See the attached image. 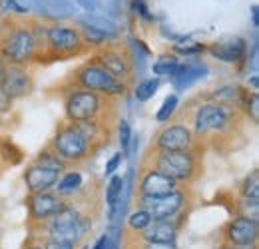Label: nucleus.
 I'll return each mask as SVG.
<instances>
[{"mask_svg":"<svg viewBox=\"0 0 259 249\" xmlns=\"http://www.w3.org/2000/svg\"><path fill=\"white\" fill-rule=\"evenodd\" d=\"M171 120L188 126L205 148H218V144L235 140L247 122L241 108L205 102L199 98L188 102V106H184L182 110L178 108Z\"/></svg>","mask_w":259,"mask_h":249,"instance_id":"f257e3e1","label":"nucleus"},{"mask_svg":"<svg viewBox=\"0 0 259 249\" xmlns=\"http://www.w3.org/2000/svg\"><path fill=\"white\" fill-rule=\"evenodd\" d=\"M42 48L34 20L22 16H8L0 22V58L6 66H32L40 64Z\"/></svg>","mask_w":259,"mask_h":249,"instance_id":"f03ea898","label":"nucleus"},{"mask_svg":"<svg viewBox=\"0 0 259 249\" xmlns=\"http://www.w3.org/2000/svg\"><path fill=\"white\" fill-rule=\"evenodd\" d=\"M64 96V120L118 124L120 98H110L88 90H60Z\"/></svg>","mask_w":259,"mask_h":249,"instance_id":"7ed1b4c3","label":"nucleus"},{"mask_svg":"<svg viewBox=\"0 0 259 249\" xmlns=\"http://www.w3.org/2000/svg\"><path fill=\"white\" fill-rule=\"evenodd\" d=\"M140 165H148L167 176L180 186H194L203 176V154L199 152H163L148 146Z\"/></svg>","mask_w":259,"mask_h":249,"instance_id":"20e7f679","label":"nucleus"},{"mask_svg":"<svg viewBox=\"0 0 259 249\" xmlns=\"http://www.w3.org/2000/svg\"><path fill=\"white\" fill-rule=\"evenodd\" d=\"M92 227H94V219L82 216L80 212H76L72 205L66 203L64 210L50 219L28 225V233L34 237H54L80 245L92 233Z\"/></svg>","mask_w":259,"mask_h":249,"instance_id":"39448f33","label":"nucleus"},{"mask_svg":"<svg viewBox=\"0 0 259 249\" xmlns=\"http://www.w3.org/2000/svg\"><path fill=\"white\" fill-rule=\"evenodd\" d=\"M60 90H88L110 98H122L132 88L116 80L106 68H102L94 58H90L68 74V78L60 84Z\"/></svg>","mask_w":259,"mask_h":249,"instance_id":"423d86ee","label":"nucleus"},{"mask_svg":"<svg viewBox=\"0 0 259 249\" xmlns=\"http://www.w3.org/2000/svg\"><path fill=\"white\" fill-rule=\"evenodd\" d=\"M46 148L58 159H62L68 168L82 165L98 154V150L88 142V138L82 134L78 124L70 122V120L58 122L56 132H54V136Z\"/></svg>","mask_w":259,"mask_h":249,"instance_id":"0eeeda50","label":"nucleus"},{"mask_svg":"<svg viewBox=\"0 0 259 249\" xmlns=\"http://www.w3.org/2000/svg\"><path fill=\"white\" fill-rule=\"evenodd\" d=\"M86 52H88V48H86L76 24H64V22H46L44 24L42 62L68 60V58L82 56Z\"/></svg>","mask_w":259,"mask_h":249,"instance_id":"6e6552de","label":"nucleus"},{"mask_svg":"<svg viewBox=\"0 0 259 249\" xmlns=\"http://www.w3.org/2000/svg\"><path fill=\"white\" fill-rule=\"evenodd\" d=\"M66 170H70L62 159L54 156L48 148H44L38 156L30 159L26 165L22 180L28 187V193H40V191H50L58 184Z\"/></svg>","mask_w":259,"mask_h":249,"instance_id":"1a4fd4ad","label":"nucleus"},{"mask_svg":"<svg viewBox=\"0 0 259 249\" xmlns=\"http://www.w3.org/2000/svg\"><path fill=\"white\" fill-rule=\"evenodd\" d=\"M192 187L180 186L176 191L160 195V197H150V195H136L134 203L136 208L148 212L152 219H180L188 218V208L192 203Z\"/></svg>","mask_w":259,"mask_h":249,"instance_id":"9d476101","label":"nucleus"},{"mask_svg":"<svg viewBox=\"0 0 259 249\" xmlns=\"http://www.w3.org/2000/svg\"><path fill=\"white\" fill-rule=\"evenodd\" d=\"M102 68H106L116 80L134 90L136 82V60L130 46L122 40H108L92 56Z\"/></svg>","mask_w":259,"mask_h":249,"instance_id":"9b49d317","label":"nucleus"},{"mask_svg":"<svg viewBox=\"0 0 259 249\" xmlns=\"http://www.w3.org/2000/svg\"><path fill=\"white\" fill-rule=\"evenodd\" d=\"M152 148L156 150H163V152H199V154H205V146L195 138V134L182 122H174L169 120V124H163L152 144Z\"/></svg>","mask_w":259,"mask_h":249,"instance_id":"f8f14e48","label":"nucleus"},{"mask_svg":"<svg viewBox=\"0 0 259 249\" xmlns=\"http://www.w3.org/2000/svg\"><path fill=\"white\" fill-rule=\"evenodd\" d=\"M26 210H28V225L34 223H42L52 216H56L58 212H62L66 201L54 191H40V193H28L26 197Z\"/></svg>","mask_w":259,"mask_h":249,"instance_id":"ddd939ff","label":"nucleus"},{"mask_svg":"<svg viewBox=\"0 0 259 249\" xmlns=\"http://www.w3.org/2000/svg\"><path fill=\"white\" fill-rule=\"evenodd\" d=\"M180 184L169 180L167 176L160 174L154 168L148 165H138V182H136V195H150V197H160L176 191Z\"/></svg>","mask_w":259,"mask_h":249,"instance_id":"4468645a","label":"nucleus"},{"mask_svg":"<svg viewBox=\"0 0 259 249\" xmlns=\"http://www.w3.org/2000/svg\"><path fill=\"white\" fill-rule=\"evenodd\" d=\"M2 92L10 100H20L34 92V76L28 66H6Z\"/></svg>","mask_w":259,"mask_h":249,"instance_id":"2eb2a0df","label":"nucleus"},{"mask_svg":"<svg viewBox=\"0 0 259 249\" xmlns=\"http://www.w3.org/2000/svg\"><path fill=\"white\" fill-rule=\"evenodd\" d=\"M226 243L231 245H257L259 239V219L235 216L224 227Z\"/></svg>","mask_w":259,"mask_h":249,"instance_id":"dca6fc26","label":"nucleus"},{"mask_svg":"<svg viewBox=\"0 0 259 249\" xmlns=\"http://www.w3.org/2000/svg\"><path fill=\"white\" fill-rule=\"evenodd\" d=\"M182 225L184 221L180 219H154L144 231L140 233L134 231V233L140 241H146V243H176Z\"/></svg>","mask_w":259,"mask_h":249,"instance_id":"f3484780","label":"nucleus"},{"mask_svg":"<svg viewBox=\"0 0 259 249\" xmlns=\"http://www.w3.org/2000/svg\"><path fill=\"white\" fill-rule=\"evenodd\" d=\"M209 54L215 56L218 60L224 62H239L245 56V42L241 38H233V40H224V42H215L209 48Z\"/></svg>","mask_w":259,"mask_h":249,"instance_id":"a211bd4d","label":"nucleus"},{"mask_svg":"<svg viewBox=\"0 0 259 249\" xmlns=\"http://www.w3.org/2000/svg\"><path fill=\"white\" fill-rule=\"evenodd\" d=\"M86 184H84V176L78 172V170H66L62 174V178L58 180V184L54 186V191L64 199H72L76 195H80L84 189H86Z\"/></svg>","mask_w":259,"mask_h":249,"instance_id":"6ab92c4d","label":"nucleus"},{"mask_svg":"<svg viewBox=\"0 0 259 249\" xmlns=\"http://www.w3.org/2000/svg\"><path fill=\"white\" fill-rule=\"evenodd\" d=\"M24 159V152L20 146H16L14 140L10 138H2L0 136V170H8V168H14L18 165L20 161Z\"/></svg>","mask_w":259,"mask_h":249,"instance_id":"aec40b11","label":"nucleus"},{"mask_svg":"<svg viewBox=\"0 0 259 249\" xmlns=\"http://www.w3.org/2000/svg\"><path fill=\"white\" fill-rule=\"evenodd\" d=\"M205 72H207L205 66H199V64H194V62H184L182 72H180L178 76H174V86H176L178 90H186L192 82L203 78Z\"/></svg>","mask_w":259,"mask_h":249,"instance_id":"412c9836","label":"nucleus"},{"mask_svg":"<svg viewBox=\"0 0 259 249\" xmlns=\"http://www.w3.org/2000/svg\"><path fill=\"white\" fill-rule=\"evenodd\" d=\"M122 193H124V178L122 176H112L110 184L106 186V205H108V218H114V212L118 208V203L122 201Z\"/></svg>","mask_w":259,"mask_h":249,"instance_id":"4be33fe9","label":"nucleus"},{"mask_svg":"<svg viewBox=\"0 0 259 249\" xmlns=\"http://www.w3.org/2000/svg\"><path fill=\"white\" fill-rule=\"evenodd\" d=\"M78 30H80V36H82V40H84V44H86V48L90 50V48H100V46H104L110 38H108V34L102 30V28H94V26H78Z\"/></svg>","mask_w":259,"mask_h":249,"instance_id":"5701e85b","label":"nucleus"},{"mask_svg":"<svg viewBox=\"0 0 259 249\" xmlns=\"http://www.w3.org/2000/svg\"><path fill=\"white\" fill-rule=\"evenodd\" d=\"M241 112L245 116L247 122H251L253 126L259 124V94L257 92H245L243 104H241Z\"/></svg>","mask_w":259,"mask_h":249,"instance_id":"b1692460","label":"nucleus"},{"mask_svg":"<svg viewBox=\"0 0 259 249\" xmlns=\"http://www.w3.org/2000/svg\"><path fill=\"white\" fill-rule=\"evenodd\" d=\"M184 68V62H180V58L169 56V58H162L154 64V74L156 76H178Z\"/></svg>","mask_w":259,"mask_h":249,"instance_id":"393cba45","label":"nucleus"},{"mask_svg":"<svg viewBox=\"0 0 259 249\" xmlns=\"http://www.w3.org/2000/svg\"><path fill=\"white\" fill-rule=\"evenodd\" d=\"M152 221H154V219H152V216H150L148 212H144V210L136 208V210L128 216L126 229H128V231H136V233H140V231H144Z\"/></svg>","mask_w":259,"mask_h":249,"instance_id":"a878e982","label":"nucleus"},{"mask_svg":"<svg viewBox=\"0 0 259 249\" xmlns=\"http://www.w3.org/2000/svg\"><path fill=\"white\" fill-rule=\"evenodd\" d=\"M239 195L245 197V199H253L259 201V172L253 170L239 186Z\"/></svg>","mask_w":259,"mask_h":249,"instance_id":"bb28decb","label":"nucleus"},{"mask_svg":"<svg viewBox=\"0 0 259 249\" xmlns=\"http://www.w3.org/2000/svg\"><path fill=\"white\" fill-rule=\"evenodd\" d=\"M158 88H160V80L158 78H148V80H142L138 86H134V96H136L138 102H148L150 98H154Z\"/></svg>","mask_w":259,"mask_h":249,"instance_id":"cd10ccee","label":"nucleus"},{"mask_svg":"<svg viewBox=\"0 0 259 249\" xmlns=\"http://www.w3.org/2000/svg\"><path fill=\"white\" fill-rule=\"evenodd\" d=\"M176 112H178V96L171 94V96H167V98L163 100L162 108H160L158 114H156V122H160V124L169 122Z\"/></svg>","mask_w":259,"mask_h":249,"instance_id":"c85d7f7f","label":"nucleus"},{"mask_svg":"<svg viewBox=\"0 0 259 249\" xmlns=\"http://www.w3.org/2000/svg\"><path fill=\"white\" fill-rule=\"evenodd\" d=\"M235 216L259 219V201H253V199H245V197H241V199L237 201V205H235Z\"/></svg>","mask_w":259,"mask_h":249,"instance_id":"c756f323","label":"nucleus"},{"mask_svg":"<svg viewBox=\"0 0 259 249\" xmlns=\"http://www.w3.org/2000/svg\"><path fill=\"white\" fill-rule=\"evenodd\" d=\"M118 140H120V148H122V154L128 156L130 154V146H132V128L126 120H118Z\"/></svg>","mask_w":259,"mask_h":249,"instance_id":"7c9ffc66","label":"nucleus"},{"mask_svg":"<svg viewBox=\"0 0 259 249\" xmlns=\"http://www.w3.org/2000/svg\"><path fill=\"white\" fill-rule=\"evenodd\" d=\"M30 239H34L38 245H42L44 249H76L78 245L72 241H64V239H54V237H34L28 235Z\"/></svg>","mask_w":259,"mask_h":249,"instance_id":"2f4dec72","label":"nucleus"},{"mask_svg":"<svg viewBox=\"0 0 259 249\" xmlns=\"http://www.w3.org/2000/svg\"><path fill=\"white\" fill-rule=\"evenodd\" d=\"M122 159H124V154H122V152H116L114 156L110 157V159L106 161V170H104L106 176H114V172L122 165Z\"/></svg>","mask_w":259,"mask_h":249,"instance_id":"473e14b6","label":"nucleus"},{"mask_svg":"<svg viewBox=\"0 0 259 249\" xmlns=\"http://www.w3.org/2000/svg\"><path fill=\"white\" fill-rule=\"evenodd\" d=\"M12 106H14V100H10L6 94L2 92V88H0V120L12 112Z\"/></svg>","mask_w":259,"mask_h":249,"instance_id":"72a5a7b5","label":"nucleus"},{"mask_svg":"<svg viewBox=\"0 0 259 249\" xmlns=\"http://www.w3.org/2000/svg\"><path fill=\"white\" fill-rule=\"evenodd\" d=\"M174 50H176V52H180V54H195V52H203V46H186V48L176 46Z\"/></svg>","mask_w":259,"mask_h":249,"instance_id":"f704fd0d","label":"nucleus"},{"mask_svg":"<svg viewBox=\"0 0 259 249\" xmlns=\"http://www.w3.org/2000/svg\"><path fill=\"white\" fill-rule=\"evenodd\" d=\"M106 241H108V233H104V235H102V237L98 239L96 243H94V247H90V249H104Z\"/></svg>","mask_w":259,"mask_h":249,"instance_id":"c9c22d12","label":"nucleus"},{"mask_svg":"<svg viewBox=\"0 0 259 249\" xmlns=\"http://www.w3.org/2000/svg\"><path fill=\"white\" fill-rule=\"evenodd\" d=\"M22 249H44V247H42V245H38V243H36L34 239H30V237H28V239H26V243H24V247H22Z\"/></svg>","mask_w":259,"mask_h":249,"instance_id":"e433bc0d","label":"nucleus"},{"mask_svg":"<svg viewBox=\"0 0 259 249\" xmlns=\"http://www.w3.org/2000/svg\"><path fill=\"white\" fill-rule=\"evenodd\" d=\"M222 249H257V245H231V243H226Z\"/></svg>","mask_w":259,"mask_h":249,"instance_id":"4c0bfd02","label":"nucleus"},{"mask_svg":"<svg viewBox=\"0 0 259 249\" xmlns=\"http://www.w3.org/2000/svg\"><path fill=\"white\" fill-rule=\"evenodd\" d=\"M4 74H6V64L0 58V88H2V82H4Z\"/></svg>","mask_w":259,"mask_h":249,"instance_id":"58836bf2","label":"nucleus"},{"mask_svg":"<svg viewBox=\"0 0 259 249\" xmlns=\"http://www.w3.org/2000/svg\"><path fill=\"white\" fill-rule=\"evenodd\" d=\"M253 24L257 26V6H253Z\"/></svg>","mask_w":259,"mask_h":249,"instance_id":"ea45409f","label":"nucleus"},{"mask_svg":"<svg viewBox=\"0 0 259 249\" xmlns=\"http://www.w3.org/2000/svg\"><path fill=\"white\" fill-rule=\"evenodd\" d=\"M80 249H90V245H88V243H84V245H82Z\"/></svg>","mask_w":259,"mask_h":249,"instance_id":"a19ab883","label":"nucleus"},{"mask_svg":"<svg viewBox=\"0 0 259 249\" xmlns=\"http://www.w3.org/2000/svg\"><path fill=\"white\" fill-rule=\"evenodd\" d=\"M0 174H2V170H0Z\"/></svg>","mask_w":259,"mask_h":249,"instance_id":"79ce46f5","label":"nucleus"},{"mask_svg":"<svg viewBox=\"0 0 259 249\" xmlns=\"http://www.w3.org/2000/svg\"><path fill=\"white\" fill-rule=\"evenodd\" d=\"M0 126H2V124H0Z\"/></svg>","mask_w":259,"mask_h":249,"instance_id":"37998d69","label":"nucleus"}]
</instances>
